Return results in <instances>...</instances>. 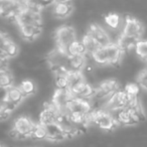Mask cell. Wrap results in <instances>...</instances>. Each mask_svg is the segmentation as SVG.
<instances>
[{"mask_svg": "<svg viewBox=\"0 0 147 147\" xmlns=\"http://www.w3.org/2000/svg\"><path fill=\"white\" fill-rule=\"evenodd\" d=\"M35 123L26 116H20L13 123L11 134L18 139H24L32 136Z\"/></svg>", "mask_w": 147, "mask_h": 147, "instance_id": "obj_8", "label": "cell"}, {"mask_svg": "<svg viewBox=\"0 0 147 147\" xmlns=\"http://www.w3.org/2000/svg\"><path fill=\"white\" fill-rule=\"evenodd\" d=\"M137 99V98H135ZM134 99L130 98L128 95L125 93V91H118L117 93H115L111 98H109L106 102L104 103V106L102 107V109L110 112L111 114L114 115V113L120 112V111L124 110L130 102Z\"/></svg>", "mask_w": 147, "mask_h": 147, "instance_id": "obj_6", "label": "cell"}, {"mask_svg": "<svg viewBox=\"0 0 147 147\" xmlns=\"http://www.w3.org/2000/svg\"><path fill=\"white\" fill-rule=\"evenodd\" d=\"M32 138L38 139V140H47V131H45V125L40 124V123H37L35 124L34 130L32 133Z\"/></svg>", "mask_w": 147, "mask_h": 147, "instance_id": "obj_27", "label": "cell"}, {"mask_svg": "<svg viewBox=\"0 0 147 147\" xmlns=\"http://www.w3.org/2000/svg\"><path fill=\"white\" fill-rule=\"evenodd\" d=\"M23 2L16 1H0V17L15 18L19 11L22 9Z\"/></svg>", "mask_w": 147, "mask_h": 147, "instance_id": "obj_13", "label": "cell"}, {"mask_svg": "<svg viewBox=\"0 0 147 147\" xmlns=\"http://www.w3.org/2000/svg\"><path fill=\"white\" fill-rule=\"evenodd\" d=\"M61 112H59L53 104H45L39 116V123L42 125H49L57 123L59 117Z\"/></svg>", "mask_w": 147, "mask_h": 147, "instance_id": "obj_14", "label": "cell"}, {"mask_svg": "<svg viewBox=\"0 0 147 147\" xmlns=\"http://www.w3.org/2000/svg\"><path fill=\"white\" fill-rule=\"evenodd\" d=\"M90 123H93L100 129L106 131L114 130L118 125L114 115L102 108L99 110H93L91 112Z\"/></svg>", "mask_w": 147, "mask_h": 147, "instance_id": "obj_4", "label": "cell"}, {"mask_svg": "<svg viewBox=\"0 0 147 147\" xmlns=\"http://www.w3.org/2000/svg\"><path fill=\"white\" fill-rule=\"evenodd\" d=\"M86 34L89 35L100 47H106V45H110V43L112 42L110 36H109V34L106 32V30L97 24L91 25Z\"/></svg>", "mask_w": 147, "mask_h": 147, "instance_id": "obj_11", "label": "cell"}, {"mask_svg": "<svg viewBox=\"0 0 147 147\" xmlns=\"http://www.w3.org/2000/svg\"><path fill=\"white\" fill-rule=\"evenodd\" d=\"M118 91H120V86L117 83V81L107 80L101 83L98 86V88L95 89V94L93 98L97 99L99 101H103L105 103Z\"/></svg>", "mask_w": 147, "mask_h": 147, "instance_id": "obj_9", "label": "cell"}, {"mask_svg": "<svg viewBox=\"0 0 147 147\" xmlns=\"http://www.w3.org/2000/svg\"><path fill=\"white\" fill-rule=\"evenodd\" d=\"M0 147H5V146L3 144H1V143H0Z\"/></svg>", "mask_w": 147, "mask_h": 147, "instance_id": "obj_30", "label": "cell"}, {"mask_svg": "<svg viewBox=\"0 0 147 147\" xmlns=\"http://www.w3.org/2000/svg\"><path fill=\"white\" fill-rule=\"evenodd\" d=\"M137 85L139 86V88L147 92V69H144L139 73L137 77Z\"/></svg>", "mask_w": 147, "mask_h": 147, "instance_id": "obj_28", "label": "cell"}, {"mask_svg": "<svg viewBox=\"0 0 147 147\" xmlns=\"http://www.w3.org/2000/svg\"><path fill=\"white\" fill-rule=\"evenodd\" d=\"M73 11L74 3L71 1H55L53 3V12L57 18H67Z\"/></svg>", "mask_w": 147, "mask_h": 147, "instance_id": "obj_16", "label": "cell"}, {"mask_svg": "<svg viewBox=\"0 0 147 147\" xmlns=\"http://www.w3.org/2000/svg\"><path fill=\"white\" fill-rule=\"evenodd\" d=\"M118 124L122 125H135L145 119V114L141 107L138 98L134 99L130 104L120 112L114 115Z\"/></svg>", "mask_w": 147, "mask_h": 147, "instance_id": "obj_2", "label": "cell"}, {"mask_svg": "<svg viewBox=\"0 0 147 147\" xmlns=\"http://www.w3.org/2000/svg\"><path fill=\"white\" fill-rule=\"evenodd\" d=\"M86 55H69L71 71H82L86 65Z\"/></svg>", "mask_w": 147, "mask_h": 147, "instance_id": "obj_20", "label": "cell"}, {"mask_svg": "<svg viewBox=\"0 0 147 147\" xmlns=\"http://www.w3.org/2000/svg\"><path fill=\"white\" fill-rule=\"evenodd\" d=\"M134 49L136 51V55L140 59L147 61V40H142V39L139 40L135 45Z\"/></svg>", "mask_w": 147, "mask_h": 147, "instance_id": "obj_25", "label": "cell"}, {"mask_svg": "<svg viewBox=\"0 0 147 147\" xmlns=\"http://www.w3.org/2000/svg\"><path fill=\"white\" fill-rule=\"evenodd\" d=\"M14 86V79L12 74L5 67L0 69V90L6 91Z\"/></svg>", "mask_w": 147, "mask_h": 147, "instance_id": "obj_19", "label": "cell"}, {"mask_svg": "<svg viewBox=\"0 0 147 147\" xmlns=\"http://www.w3.org/2000/svg\"><path fill=\"white\" fill-rule=\"evenodd\" d=\"M20 34L26 40H34L42 32V25H24L20 26Z\"/></svg>", "mask_w": 147, "mask_h": 147, "instance_id": "obj_18", "label": "cell"}, {"mask_svg": "<svg viewBox=\"0 0 147 147\" xmlns=\"http://www.w3.org/2000/svg\"><path fill=\"white\" fill-rule=\"evenodd\" d=\"M51 69L55 74H67L71 71L69 67V55L65 51L55 47L47 55V57Z\"/></svg>", "mask_w": 147, "mask_h": 147, "instance_id": "obj_3", "label": "cell"}, {"mask_svg": "<svg viewBox=\"0 0 147 147\" xmlns=\"http://www.w3.org/2000/svg\"><path fill=\"white\" fill-rule=\"evenodd\" d=\"M67 74H57L55 75V83L57 86V90H65L69 89V83H67Z\"/></svg>", "mask_w": 147, "mask_h": 147, "instance_id": "obj_26", "label": "cell"}, {"mask_svg": "<svg viewBox=\"0 0 147 147\" xmlns=\"http://www.w3.org/2000/svg\"><path fill=\"white\" fill-rule=\"evenodd\" d=\"M81 41H82L83 45H84L85 49H86L87 55H90L91 57H92L93 53H96V51L100 49V47H99V45L87 34L84 35V37H83V39Z\"/></svg>", "mask_w": 147, "mask_h": 147, "instance_id": "obj_22", "label": "cell"}, {"mask_svg": "<svg viewBox=\"0 0 147 147\" xmlns=\"http://www.w3.org/2000/svg\"><path fill=\"white\" fill-rule=\"evenodd\" d=\"M139 86L137 84H128L126 87H125V93H126L127 95H128L130 98L132 99H135L137 98V96H138V93H139Z\"/></svg>", "mask_w": 147, "mask_h": 147, "instance_id": "obj_29", "label": "cell"}, {"mask_svg": "<svg viewBox=\"0 0 147 147\" xmlns=\"http://www.w3.org/2000/svg\"><path fill=\"white\" fill-rule=\"evenodd\" d=\"M55 42H57V47L61 51L67 53V49L76 42L77 39L76 31L74 27L69 25H63L57 29L55 31Z\"/></svg>", "mask_w": 147, "mask_h": 147, "instance_id": "obj_5", "label": "cell"}, {"mask_svg": "<svg viewBox=\"0 0 147 147\" xmlns=\"http://www.w3.org/2000/svg\"><path fill=\"white\" fill-rule=\"evenodd\" d=\"M67 53L69 55H87L86 49H85L84 45H83L82 41L77 40L74 43L69 49H67Z\"/></svg>", "mask_w": 147, "mask_h": 147, "instance_id": "obj_24", "label": "cell"}, {"mask_svg": "<svg viewBox=\"0 0 147 147\" xmlns=\"http://www.w3.org/2000/svg\"><path fill=\"white\" fill-rule=\"evenodd\" d=\"M18 87L22 92V94L24 95V97L32 96L35 94V91H36V87H35L34 83L30 80H23Z\"/></svg>", "mask_w": 147, "mask_h": 147, "instance_id": "obj_21", "label": "cell"}, {"mask_svg": "<svg viewBox=\"0 0 147 147\" xmlns=\"http://www.w3.org/2000/svg\"><path fill=\"white\" fill-rule=\"evenodd\" d=\"M105 22L110 28L117 29L118 27H120L122 23V18L117 13H109L105 16Z\"/></svg>", "mask_w": 147, "mask_h": 147, "instance_id": "obj_23", "label": "cell"}, {"mask_svg": "<svg viewBox=\"0 0 147 147\" xmlns=\"http://www.w3.org/2000/svg\"><path fill=\"white\" fill-rule=\"evenodd\" d=\"M45 131H47V140L57 142V141H63L67 138V134L59 125V123L45 125Z\"/></svg>", "mask_w": 147, "mask_h": 147, "instance_id": "obj_17", "label": "cell"}, {"mask_svg": "<svg viewBox=\"0 0 147 147\" xmlns=\"http://www.w3.org/2000/svg\"><path fill=\"white\" fill-rule=\"evenodd\" d=\"M75 99L73 96L71 92L69 89H65V90H55V94L53 97V101L51 104L59 111V112H65L69 108V104L71 101Z\"/></svg>", "mask_w": 147, "mask_h": 147, "instance_id": "obj_10", "label": "cell"}, {"mask_svg": "<svg viewBox=\"0 0 147 147\" xmlns=\"http://www.w3.org/2000/svg\"><path fill=\"white\" fill-rule=\"evenodd\" d=\"M143 32H144V26L141 21L131 16L125 17L121 35L133 39L135 41H139L141 40Z\"/></svg>", "mask_w": 147, "mask_h": 147, "instance_id": "obj_7", "label": "cell"}, {"mask_svg": "<svg viewBox=\"0 0 147 147\" xmlns=\"http://www.w3.org/2000/svg\"><path fill=\"white\" fill-rule=\"evenodd\" d=\"M69 91L71 92V94H73V96L75 98L83 99V100H87V101H88V99L93 98L95 94V88L90 86V84L87 81L80 83L76 87L71 88Z\"/></svg>", "mask_w": 147, "mask_h": 147, "instance_id": "obj_15", "label": "cell"}, {"mask_svg": "<svg viewBox=\"0 0 147 147\" xmlns=\"http://www.w3.org/2000/svg\"><path fill=\"white\" fill-rule=\"evenodd\" d=\"M124 51L120 49L117 42H111L106 47H100L96 53L92 55V57L99 65H120Z\"/></svg>", "mask_w": 147, "mask_h": 147, "instance_id": "obj_1", "label": "cell"}, {"mask_svg": "<svg viewBox=\"0 0 147 147\" xmlns=\"http://www.w3.org/2000/svg\"><path fill=\"white\" fill-rule=\"evenodd\" d=\"M24 98V95L22 94L18 86H13L5 91L4 101L10 111L14 110L19 104H21Z\"/></svg>", "mask_w": 147, "mask_h": 147, "instance_id": "obj_12", "label": "cell"}]
</instances>
